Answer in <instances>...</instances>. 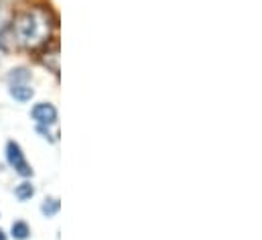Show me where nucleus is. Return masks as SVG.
I'll use <instances>...</instances> for the list:
<instances>
[{
    "mask_svg": "<svg viewBox=\"0 0 262 240\" xmlns=\"http://www.w3.org/2000/svg\"><path fill=\"white\" fill-rule=\"evenodd\" d=\"M12 33V39L16 45L23 47H37L39 43H43L51 31V23L47 18L45 12L41 10H33V12H25L20 14L12 27H8Z\"/></svg>",
    "mask_w": 262,
    "mask_h": 240,
    "instance_id": "f257e3e1",
    "label": "nucleus"
},
{
    "mask_svg": "<svg viewBox=\"0 0 262 240\" xmlns=\"http://www.w3.org/2000/svg\"><path fill=\"white\" fill-rule=\"evenodd\" d=\"M6 159H8V163L14 167V171L20 173L23 177H31V175H33V169H31V165L27 163L25 153H23V149L18 147V143L8 141V145H6Z\"/></svg>",
    "mask_w": 262,
    "mask_h": 240,
    "instance_id": "f03ea898",
    "label": "nucleus"
},
{
    "mask_svg": "<svg viewBox=\"0 0 262 240\" xmlns=\"http://www.w3.org/2000/svg\"><path fill=\"white\" fill-rule=\"evenodd\" d=\"M31 116H33V120L39 122V126H53V124L57 122V110H55L53 104L41 102V104L33 106Z\"/></svg>",
    "mask_w": 262,
    "mask_h": 240,
    "instance_id": "7ed1b4c3",
    "label": "nucleus"
},
{
    "mask_svg": "<svg viewBox=\"0 0 262 240\" xmlns=\"http://www.w3.org/2000/svg\"><path fill=\"white\" fill-rule=\"evenodd\" d=\"M10 96L14 98V100H18V102H29L33 96H35V92H33V88L31 86H27V84H10Z\"/></svg>",
    "mask_w": 262,
    "mask_h": 240,
    "instance_id": "20e7f679",
    "label": "nucleus"
},
{
    "mask_svg": "<svg viewBox=\"0 0 262 240\" xmlns=\"http://www.w3.org/2000/svg\"><path fill=\"white\" fill-rule=\"evenodd\" d=\"M14 195H16L20 202H25V199H31V197L35 195V187H33L29 181H23L20 185H16V189H14Z\"/></svg>",
    "mask_w": 262,
    "mask_h": 240,
    "instance_id": "39448f33",
    "label": "nucleus"
},
{
    "mask_svg": "<svg viewBox=\"0 0 262 240\" xmlns=\"http://www.w3.org/2000/svg\"><path fill=\"white\" fill-rule=\"evenodd\" d=\"M10 232H12V236H14L16 240L29 238V234H31V230H29L27 222H23V220H16V222L12 224V228H10Z\"/></svg>",
    "mask_w": 262,
    "mask_h": 240,
    "instance_id": "423d86ee",
    "label": "nucleus"
},
{
    "mask_svg": "<svg viewBox=\"0 0 262 240\" xmlns=\"http://www.w3.org/2000/svg\"><path fill=\"white\" fill-rule=\"evenodd\" d=\"M59 208H61L59 199H57V197H49V199H45V202H43L41 212H43L45 216H55V214L59 212Z\"/></svg>",
    "mask_w": 262,
    "mask_h": 240,
    "instance_id": "0eeeda50",
    "label": "nucleus"
},
{
    "mask_svg": "<svg viewBox=\"0 0 262 240\" xmlns=\"http://www.w3.org/2000/svg\"><path fill=\"white\" fill-rule=\"evenodd\" d=\"M29 77L31 75H29L27 69H12V73H10V82L12 84H25Z\"/></svg>",
    "mask_w": 262,
    "mask_h": 240,
    "instance_id": "6e6552de",
    "label": "nucleus"
},
{
    "mask_svg": "<svg viewBox=\"0 0 262 240\" xmlns=\"http://www.w3.org/2000/svg\"><path fill=\"white\" fill-rule=\"evenodd\" d=\"M0 240H6V234H4L2 230H0Z\"/></svg>",
    "mask_w": 262,
    "mask_h": 240,
    "instance_id": "1a4fd4ad",
    "label": "nucleus"
}]
</instances>
